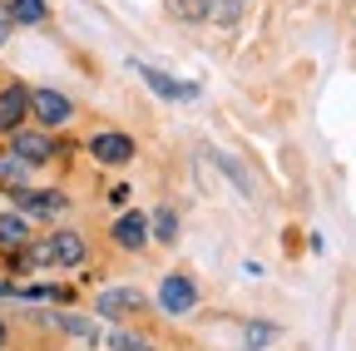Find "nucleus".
<instances>
[{
	"mask_svg": "<svg viewBox=\"0 0 356 351\" xmlns=\"http://www.w3.org/2000/svg\"><path fill=\"white\" fill-rule=\"evenodd\" d=\"M134 70L144 74V84H149L159 99H178V104L198 99V84H193V79H178V74H168V70H159V65H149V60H134Z\"/></svg>",
	"mask_w": 356,
	"mask_h": 351,
	"instance_id": "nucleus-1",
	"label": "nucleus"
},
{
	"mask_svg": "<svg viewBox=\"0 0 356 351\" xmlns=\"http://www.w3.org/2000/svg\"><path fill=\"white\" fill-rule=\"evenodd\" d=\"M10 154H15V163L40 168V163H50V158H55V139L35 134V129H10Z\"/></svg>",
	"mask_w": 356,
	"mask_h": 351,
	"instance_id": "nucleus-2",
	"label": "nucleus"
},
{
	"mask_svg": "<svg viewBox=\"0 0 356 351\" xmlns=\"http://www.w3.org/2000/svg\"><path fill=\"white\" fill-rule=\"evenodd\" d=\"M84 144H89V154H95L99 163H109V168H119V163L134 158V139L119 134V129H99V134H89Z\"/></svg>",
	"mask_w": 356,
	"mask_h": 351,
	"instance_id": "nucleus-3",
	"label": "nucleus"
},
{
	"mask_svg": "<svg viewBox=\"0 0 356 351\" xmlns=\"http://www.w3.org/2000/svg\"><path fill=\"white\" fill-rule=\"evenodd\" d=\"M30 114H35L40 124L55 129V124H70V119H74V99L60 95V90H35V95H30Z\"/></svg>",
	"mask_w": 356,
	"mask_h": 351,
	"instance_id": "nucleus-4",
	"label": "nucleus"
},
{
	"mask_svg": "<svg viewBox=\"0 0 356 351\" xmlns=\"http://www.w3.org/2000/svg\"><path fill=\"white\" fill-rule=\"evenodd\" d=\"M44 262H50V268H79V262H84V238L70 233V228L50 233V238H44Z\"/></svg>",
	"mask_w": 356,
	"mask_h": 351,
	"instance_id": "nucleus-5",
	"label": "nucleus"
},
{
	"mask_svg": "<svg viewBox=\"0 0 356 351\" xmlns=\"http://www.w3.org/2000/svg\"><path fill=\"white\" fill-rule=\"evenodd\" d=\"M159 307H163L168 317L193 312V307H198V287H193V277H163V287H159Z\"/></svg>",
	"mask_w": 356,
	"mask_h": 351,
	"instance_id": "nucleus-6",
	"label": "nucleus"
},
{
	"mask_svg": "<svg viewBox=\"0 0 356 351\" xmlns=\"http://www.w3.org/2000/svg\"><path fill=\"white\" fill-rule=\"evenodd\" d=\"M25 114H30V90L25 84H6V90H0V134L20 129Z\"/></svg>",
	"mask_w": 356,
	"mask_h": 351,
	"instance_id": "nucleus-7",
	"label": "nucleus"
},
{
	"mask_svg": "<svg viewBox=\"0 0 356 351\" xmlns=\"http://www.w3.org/2000/svg\"><path fill=\"white\" fill-rule=\"evenodd\" d=\"M114 243L129 247V252H139V247L149 243V218H144V213H119V218H114Z\"/></svg>",
	"mask_w": 356,
	"mask_h": 351,
	"instance_id": "nucleus-8",
	"label": "nucleus"
},
{
	"mask_svg": "<svg viewBox=\"0 0 356 351\" xmlns=\"http://www.w3.org/2000/svg\"><path fill=\"white\" fill-rule=\"evenodd\" d=\"M95 312H99V317H124V312H139V292H134V287H114V292H104V297L95 302Z\"/></svg>",
	"mask_w": 356,
	"mask_h": 351,
	"instance_id": "nucleus-9",
	"label": "nucleus"
},
{
	"mask_svg": "<svg viewBox=\"0 0 356 351\" xmlns=\"http://www.w3.org/2000/svg\"><path fill=\"white\" fill-rule=\"evenodd\" d=\"M15 208H20V213H60V208H65V193H30V188H15Z\"/></svg>",
	"mask_w": 356,
	"mask_h": 351,
	"instance_id": "nucleus-10",
	"label": "nucleus"
},
{
	"mask_svg": "<svg viewBox=\"0 0 356 351\" xmlns=\"http://www.w3.org/2000/svg\"><path fill=\"white\" fill-rule=\"evenodd\" d=\"M25 238H30L25 213H0V247H25Z\"/></svg>",
	"mask_w": 356,
	"mask_h": 351,
	"instance_id": "nucleus-11",
	"label": "nucleus"
},
{
	"mask_svg": "<svg viewBox=\"0 0 356 351\" xmlns=\"http://www.w3.org/2000/svg\"><path fill=\"white\" fill-rule=\"evenodd\" d=\"M173 10L184 15L188 25H203V20H213V10H218V0H173Z\"/></svg>",
	"mask_w": 356,
	"mask_h": 351,
	"instance_id": "nucleus-12",
	"label": "nucleus"
},
{
	"mask_svg": "<svg viewBox=\"0 0 356 351\" xmlns=\"http://www.w3.org/2000/svg\"><path fill=\"white\" fill-rule=\"evenodd\" d=\"M10 20L15 25H40L44 20V0H10Z\"/></svg>",
	"mask_w": 356,
	"mask_h": 351,
	"instance_id": "nucleus-13",
	"label": "nucleus"
},
{
	"mask_svg": "<svg viewBox=\"0 0 356 351\" xmlns=\"http://www.w3.org/2000/svg\"><path fill=\"white\" fill-rule=\"evenodd\" d=\"M149 233H154L159 243H173V238H178V213H173V208H159L154 223H149Z\"/></svg>",
	"mask_w": 356,
	"mask_h": 351,
	"instance_id": "nucleus-14",
	"label": "nucleus"
},
{
	"mask_svg": "<svg viewBox=\"0 0 356 351\" xmlns=\"http://www.w3.org/2000/svg\"><path fill=\"white\" fill-rule=\"evenodd\" d=\"M44 322H50L55 332H70V336H89V341L99 336V327H95V322H84V317H44Z\"/></svg>",
	"mask_w": 356,
	"mask_h": 351,
	"instance_id": "nucleus-15",
	"label": "nucleus"
},
{
	"mask_svg": "<svg viewBox=\"0 0 356 351\" xmlns=\"http://www.w3.org/2000/svg\"><path fill=\"white\" fill-rule=\"evenodd\" d=\"M104 341H109V351H154V341L139 332H109Z\"/></svg>",
	"mask_w": 356,
	"mask_h": 351,
	"instance_id": "nucleus-16",
	"label": "nucleus"
},
{
	"mask_svg": "<svg viewBox=\"0 0 356 351\" xmlns=\"http://www.w3.org/2000/svg\"><path fill=\"white\" fill-rule=\"evenodd\" d=\"M213 163H218V168H228V179H233V188H238V193H252V179H248V168H243L238 158H228V154H213Z\"/></svg>",
	"mask_w": 356,
	"mask_h": 351,
	"instance_id": "nucleus-17",
	"label": "nucleus"
},
{
	"mask_svg": "<svg viewBox=\"0 0 356 351\" xmlns=\"http://www.w3.org/2000/svg\"><path fill=\"white\" fill-rule=\"evenodd\" d=\"M243 6H248V0H218V10H213V20H218V25H233V20L243 15Z\"/></svg>",
	"mask_w": 356,
	"mask_h": 351,
	"instance_id": "nucleus-18",
	"label": "nucleus"
},
{
	"mask_svg": "<svg viewBox=\"0 0 356 351\" xmlns=\"http://www.w3.org/2000/svg\"><path fill=\"white\" fill-rule=\"evenodd\" d=\"M273 336H277V327H273V322H257V327H248V346H252V351H257V346H267Z\"/></svg>",
	"mask_w": 356,
	"mask_h": 351,
	"instance_id": "nucleus-19",
	"label": "nucleus"
},
{
	"mask_svg": "<svg viewBox=\"0 0 356 351\" xmlns=\"http://www.w3.org/2000/svg\"><path fill=\"white\" fill-rule=\"evenodd\" d=\"M10 30H15V20H10V6H6V0H0V45H6V40H10Z\"/></svg>",
	"mask_w": 356,
	"mask_h": 351,
	"instance_id": "nucleus-20",
	"label": "nucleus"
},
{
	"mask_svg": "<svg viewBox=\"0 0 356 351\" xmlns=\"http://www.w3.org/2000/svg\"><path fill=\"white\" fill-rule=\"evenodd\" d=\"M0 297H15V287H10V282H0Z\"/></svg>",
	"mask_w": 356,
	"mask_h": 351,
	"instance_id": "nucleus-21",
	"label": "nucleus"
},
{
	"mask_svg": "<svg viewBox=\"0 0 356 351\" xmlns=\"http://www.w3.org/2000/svg\"><path fill=\"white\" fill-rule=\"evenodd\" d=\"M6 336H10V332H6V322H0V346H6Z\"/></svg>",
	"mask_w": 356,
	"mask_h": 351,
	"instance_id": "nucleus-22",
	"label": "nucleus"
}]
</instances>
